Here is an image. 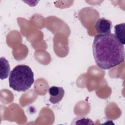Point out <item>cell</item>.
<instances>
[{"label": "cell", "mask_w": 125, "mask_h": 125, "mask_svg": "<svg viewBox=\"0 0 125 125\" xmlns=\"http://www.w3.org/2000/svg\"><path fill=\"white\" fill-rule=\"evenodd\" d=\"M92 50L97 65L103 69H109L125 60V48L114 34H97Z\"/></svg>", "instance_id": "obj_1"}, {"label": "cell", "mask_w": 125, "mask_h": 125, "mask_svg": "<svg viewBox=\"0 0 125 125\" xmlns=\"http://www.w3.org/2000/svg\"><path fill=\"white\" fill-rule=\"evenodd\" d=\"M34 82V73L28 65H18L10 73L9 86L15 91L24 92L31 87Z\"/></svg>", "instance_id": "obj_2"}, {"label": "cell", "mask_w": 125, "mask_h": 125, "mask_svg": "<svg viewBox=\"0 0 125 125\" xmlns=\"http://www.w3.org/2000/svg\"><path fill=\"white\" fill-rule=\"evenodd\" d=\"M94 28L98 34H110L112 28V22L104 18H101L96 21Z\"/></svg>", "instance_id": "obj_3"}, {"label": "cell", "mask_w": 125, "mask_h": 125, "mask_svg": "<svg viewBox=\"0 0 125 125\" xmlns=\"http://www.w3.org/2000/svg\"><path fill=\"white\" fill-rule=\"evenodd\" d=\"M48 92L50 95L49 102L53 104L59 103L64 95V90L62 87L53 86L49 88Z\"/></svg>", "instance_id": "obj_4"}, {"label": "cell", "mask_w": 125, "mask_h": 125, "mask_svg": "<svg viewBox=\"0 0 125 125\" xmlns=\"http://www.w3.org/2000/svg\"><path fill=\"white\" fill-rule=\"evenodd\" d=\"M0 78L1 80L6 79L10 72V67L8 61L3 57L0 58Z\"/></svg>", "instance_id": "obj_5"}, {"label": "cell", "mask_w": 125, "mask_h": 125, "mask_svg": "<svg viewBox=\"0 0 125 125\" xmlns=\"http://www.w3.org/2000/svg\"><path fill=\"white\" fill-rule=\"evenodd\" d=\"M125 23L117 24L114 27V35L118 40L123 45L125 43Z\"/></svg>", "instance_id": "obj_6"}, {"label": "cell", "mask_w": 125, "mask_h": 125, "mask_svg": "<svg viewBox=\"0 0 125 125\" xmlns=\"http://www.w3.org/2000/svg\"><path fill=\"white\" fill-rule=\"evenodd\" d=\"M72 123V124H75V125H93L94 124V123L92 122V121L88 118H85L83 117H77L75 118Z\"/></svg>", "instance_id": "obj_7"}]
</instances>
